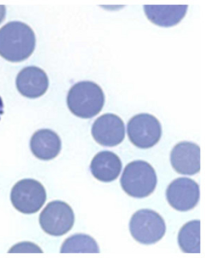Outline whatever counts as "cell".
<instances>
[{"label": "cell", "mask_w": 205, "mask_h": 258, "mask_svg": "<svg viewBox=\"0 0 205 258\" xmlns=\"http://www.w3.org/2000/svg\"><path fill=\"white\" fill-rule=\"evenodd\" d=\"M120 184L123 191L130 197L147 198L154 192L157 187V173L146 161H133L124 168Z\"/></svg>", "instance_id": "3957f363"}, {"label": "cell", "mask_w": 205, "mask_h": 258, "mask_svg": "<svg viewBox=\"0 0 205 258\" xmlns=\"http://www.w3.org/2000/svg\"><path fill=\"white\" fill-rule=\"evenodd\" d=\"M170 158L172 167L180 174L192 176L200 171V148L196 144H177L172 150Z\"/></svg>", "instance_id": "30bf717a"}, {"label": "cell", "mask_w": 205, "mask_h": 258, "mask_svg": "<svg viewBox=\"0 0 205 258\" xmlns=\"http://www.w3.org/2000/svg\"><path fill=\"white\" fill-rule=\"evenodd\" d=\"M200 221H191L182 227L178 235L181 250L188 253L200 252Z\"/></svg>", "instance_id": "9a60e30c"}, {"label": "cell", "mask_w": 205, "mask_h": 258, "mask_svg": "<svg viewBox=\"0 0 205 258\" xmlns=\"http://www.w3.org/2000/svg\"><path fill=\"white\" fill-rule=\"evenodd\" d=\"M9 252H43V251L33 243L22 242L12 247Z\"/></svg>", "instance_id": "e0dca14e"}, {"label": "cell", "mask_w": 205, "mask_h": 258, "mask_svg": "<svg viewBox=\"0 0 205 258\" xmlns=\"http://www.w3.org/2000/svg\"><path fill=\"white\" fill-rule=\"evenodd\" d=\"M60 252L62 253H99L100 248L98 247L96 241L90 236L86 234H76L66 239L61 247Z\"/></svg>", "instance_id": "2e32d148"}, {"label": "cell", "mask_w": 205, "mask_h": 258, "mask_svg": "<svg viewBox=\"0 0 205 258\" xmlns=\"http://www.w3.org/2000/svg\"><path fill=\"white\" fill-rule=\"evenodd\" d=\"M166 197L168 203L175 210L189 211L199 202V184L189 178H178L168 185Z\"/></svg>", "instance_id": "ba28073f"}, {"label": "cell", "mask_w": 205, "mask_h": 258, "mask_svg": "<svg viewBox=\"0 0 205 258\" xmlns=\"http://www.w3.org/2000/svg\"><path fill=\"white\" fill-rule=\"evenodd\" d=\"M75 223V214L69 204L55 201L47 204L39 216V224L47 234L59 237L69 233Z\"/></svg>", "instance_id": "8992f818"}, {"label": "cell", "mask_w": 205, "mask_h": 258, "mask_svg": "<svg viewBox=\"0 0 205 258\" xmlns=\"http://www.w3.org/2000/svg\"><path fill=\"white\" fill-rule=\"evenodd\" d=\"M90 168L92 175L98 180L111 182L119 177L122 162L117 155L109 151H103L92 159Z\"/></svg>", "instance_id": "4fadbf2b"}, {"label": "cell", "mask_w": 205, "mask_h": 258, "mask_svg": "<svg viewBox=\"0 0 205 258\" xmlns=\"http://www.w3.org/2000/svg\"><path fill=\"white\" fill-rule=\"evenodd\" d=\"M33 30L22 22H10L0 29V55L18 63L29 58L35 48Z\"/></svg>", "instance_id": "6da1fadb"}, {"label": "cell", "mask_w": 205, "mask_h": 258, "mask_svg": "<svg viewBox=\"0 0 205 258\" xmlns=\"http://www.w3.org/2000/svg\"><path fill=\"white\" fill-rule=\"evenodd\" d=\"M104 92L92 81H82L71 88L66 103L72 113L78 117L89 119L101 112L104 105Z\"/></svg>", "instance_id": "7a4b0ae2"}, {"label": "cell", "mask_w": 205, "mask_h": 258, "mask_svg": "<svg viewBox=\"0 0 205 258\" xmlns=\"http://www.w3.org/2000/svg\"><path fill=\"white\" fill-rule=\"evenodd\" d=\"M162 129L154 115L141 113L133 116L127 123V136L133 145L139 149H150L161 138Z\"/></svg>", "instance_id": "52a82bcc"}, {"label": "cell", "mask_w": 205, "mask_h": 258, "mask_svg": "<svg viewBox=\"0 0 205 258\" xmlns=\"http://www.w3.org/2000/svg\"><path fill=\"white\" fill-rule=\"evenodd\" d=\"M47 199L45 188L33 179L20 180L12 188L11 201L16 210L24 214L37 213Z\"/></svg>", "instance_id": "5b68a950"}, {"label": "cell", "mask_w": 205, "mask_h": 258, "mask_svg": "<svg viewBox=\"0 0 205 258\" xmlns=\"http://www.w3.org/2000/svg\"><path fill=\"white\" fill-rule=\"evenodd\" d=\"M30 147L35 157L42 161H50L60 153L62 142L55 132L50 129H40L34 133Z\"/></svg>", "instance_id": "7c38bea8"}, {"label": "cell", "mask_w": 205, "mask_h": 258, "mask_svg": "<svg viewBox=\"0 0 205 258\" xmlns=\"http://www.w3.org/2000/svg\"><path fill=\"white\" fill-rule=\"evenodd\" d=\"M92 134L95 141L103 146H116L124 140L125 126L118 115L104 114L93 123Z\"/></svg>", "instance_id": "9c48e42d"}, {"label": "cell", "mask_w": 205, "mask_h": 258, "mask_svg": "<svg viewBox=\"0 0 205 258\" xmlns=\"http://www.w3.org/2000/svg\"><path fill=\"white\" fill-rule=\"evenodd\" d=\"M144 8L148 19L162 28L179 24L188 10V5H145Z\"/></svg>", "instance_id": "5bb4252c"}, {"label": "cell", "mask_w": 205, "mask_h": 258, "mask_svg": "<svg viewBox=\"0 0 205 258\" xmlns=\"http://www.w3.org/2000/svg\"><path fill=\"white\" fill-rule=\"evenodd\" d=\"M16 87L20 94L30 99L45 94L49 87L47 75L38 67H27L18 74Z\"/></svg>", "instance_id": "8fae6325"}, {"label": "cell", "mask_w": 205, "mask_h": 258, "mask_svg": "<svg viewBox=\"0 0 205 258\" xmlns=\"http://www.w3.org/2000/svg\"><path fill=\"white\" fill-rule=\"evenodd\" d=\"M6 17V8L4 5H0V24L4 21Z\"/></svg>", "instance_id": "ac0fdd59"}, {"label": "cell", "mask_w": 205, "mask_h": 258, "mask_svg": "<svg viewBox=\"0 0 205 258\" xmlns=\"http://www.w3.org/2000/svg\"><path fill=\"white\" fill-rule=\"evenodd\" d=\"M4 102H3L2 98L0 96V119H1V116L4 115Z\"/></svg>", "instance_id": "d6986e66"}, {"label": "cell", "mask_w": 205, "mask_h": 258, "mask_svg": "<svg viewBox=\"0 0 205 258\" xmlns=\"http://www.w3.org/2000/svg\"><path fill=\"white\" fill-rule=\"evenodd\" d=\"M129 229L135 241L143 244H153L163 238L166 232V225L157 212L141 210L133 214Z\"/></svg>", "instance_id": "277c9868"}]
</instances>
